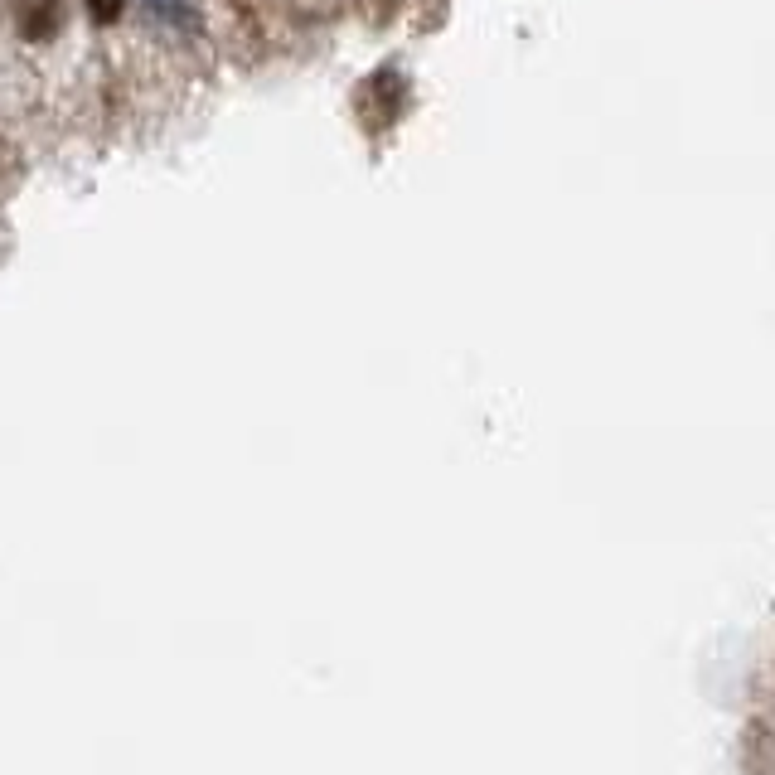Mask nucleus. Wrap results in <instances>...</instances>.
Instances as JSON below:
<instances>
[{"instance_id":"nucleus-1","label":"nucleus","mask_w":775,"mask_h":775,"mask_svg":"<svg viewBox=\"0 0 775 775\" xmlns=\"http://www.w3.org/2000/svg\"><path fill=\"white\" fill-rule=\"evenodd\" d=\"M59 30H63V5L59 0H30V5L20 10V34H25L30 44H49Z\"/></svg>"},{"instance_id":"nucleus-2","label":"nucleus","mask_w":775,"mask_h":775,"mask_svg":"<svg viewBox=\"0 0 775 775\" xmlns=\"http://www.w3.org/2000/svg\"><path fill=\"white\" fill-rule=\"evenodd\" d=\"M83 5H88V15H93L97 25H117L126 10V0H83Z\"/></svg>"}]
</instances>
